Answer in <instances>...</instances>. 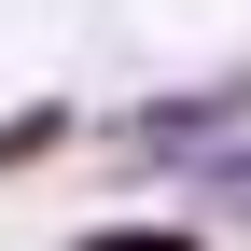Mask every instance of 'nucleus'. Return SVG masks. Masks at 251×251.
I'll return each instance as SVG.
<instances>
[{"instance_id":"20e7f679","label":"nucleus","mask_w":251,"mask_h":251,"mask_svg":"<svg viewBox=\"0 0 251 251\" xmlns=\"http://www.w3.org/2000/svg\"><path fill=\"white\" fill-rule=\"evenodd\" d=\"M84 251H209V237H196V224H98Z\"/></svg>"},{"instance_id":"7ed1b4c3","label":"nucleus","mask_w":251,"mask_h":251,"mask_svg":"<svg viewBox=\"0 0 251 251\" xmlns=\"http://www.w3.org/2000/svg\"><path fill=\"white\" fill-rule=\"evenodd\" d=\"M56 140H70V112H56V98H28L14 126H0V168H28V153H56Z\"/></svg>"},{"instance_id":"f257e3e1","label":"nucleus","mask_w":251,"mask_h":251,"mask_svg":"<svg viewBox=\"0 0 251 251\" xmlns=\"http://www.w3.org/2000/svg\"><path fill=\"white\" fill-rule=\"evenodd\" d=\"M224 140H251V70L181 84V98H153V112H112V153L126 168H209Z\"/></svg>"},{"instance_id":"f03ea898","label":"nucleus","mask_w":251,"mask_h":251,"mask_svg":"<svg viewBox=\"0 0 251 251\" xmlns=\"http://www.w3.org/2000/svg\"><path fill=\"white\" fill-rule=\"evenodd\" d=\"M196 196L224 209V224H251V140H224V153H209V168H196Z\"/></svg>"}]
</instances>
